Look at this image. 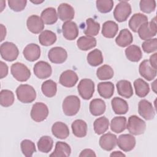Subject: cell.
Segmentation results:
<instances>
[{
  "mask_svg": "<svg viewBox=\"0 0 157 157\" xmlns=\"http://www.w3.org/2000/svg\"><path fill=\"white\" fill-rule=\"evenodd\" d=\"M96 39L93 37L82 36L77 40L78 48L83 51H86L91 49L96 45Z\"/></svg>",
  "mask_w": 157,
  "mask_h": 157,
  "instance_id": "obj_32",
  "label": "cell"
},
{
  "mask_svg": "<svg viewBox=\"0 0 157 157\" xmlns=\"http://www.w3.org/2000/svg\"><path fill=\"white\" fill-rule=\"evenodd\" d=\"M40 18L45 25H51L57 21L58 14L55 8L48 7L42 12Z\"/></svg>",
  "mask_w": 157,
  "mask_h": 157,
  "instance_id": "obj_26",
  "label": "cell"
},
{
  "mask_svg": "<svg viewBox=\"0 0 157 157\" xmlns=\"http://www.w3.org/2000/svg\"><path fill=\"white\" fill-rule=\"evenodd\" d=\"M96 155L95 154L94 151L92 150L91 149L89 148H86L83 150L80 154L79 155L80 157H83V156H96Z\"/></svg>",
  "mask_w": 157,
  "mask_h": 157,
  "instance_id": "obj_50",
  "label": "cell"
},
{
  "mask_svg": "<svg viewBox=\"0 0 157 157\" xmlns=\"http://www.w3.org/2000/svg\"><path fill=\"white\" fill-rule=\"evenodd\" d=\"M33 71L35 75L40 79L48 78L52 72L50 64L44 61H39L36 63L34 66Z\"/></svg>",
  "mask_w": 157,
  "mask_h": 157,
  "instance_id": "obj_12",
  "label": "cell"
},
{
  "mask_svg": "<svg viewBox=\"0 0 157 157\" xmlns=\"http://www.w3.org/2000/svg\"><path fill=\"white\" fill-rule=\"evenodd\" d=\"M100 29V25L95 21L93 18H89L86 20V28L84 33L86 36L93 37L97 36Z\"/></svg>",
  "mask_w": 157,
  "mask_h": 157,
  "instance_id": "obj_38",
  "label": "cell"
},
{
  "mask_svg": "<svg viewBox=\"0 0 157 157\" xmlns=\"http://www.w3.org/2000/svg\"><path fill=\"white\" fill-rule=\"evenodd\" d=\"M42 93L48 98H52L55 96L57 91L56 82L52 80H47L42 83L41 86Z\"/></svg>",
  "mask_w": 157,
  "mask_h": 157,
  "instance_id": "obj_39",
  "label": "cell"
},
{
  "mask_svg": "<svg viewBox=\"0 0 157 157\" xmlns=\"http://www.w3.org/2000/svg\"><path fill=\"white\" fill-rule=\"evenodd\" d=\"M8 74V66L3 61H0V78L6 77Z\"/></svg>",
  "mask_w": 157,
  "mask_h": 157,
  "instance_id": "obj_49",
  "label": "cell"
},
{
  "mask_svg": "<svg viewBox=\"0 0 157 157\" xmlns=\"http://www.w3.org/2000/svg\"><path fill=\"white\" fill-rule=\"evenodd\" d=\"M111 105L115 113L118 115L125 114L129 109L127 102L124 99L118 97H115L112 99Z\"/></svg>",
  "mask_w": 157,
  "mask_h": 157,
  "instance_id": "obj_23",
  "label": "cell"
},
{
  "mask_svg": "<svg viewBox=\"0 0 157 157\" xmlns=\"http://www.w3.org/2000/svg\"><path fill=\"white\" fill-rule=\"evenodd\" d=\"M118 31V25L113 21H107L102 25V34L106 38H113Z\"/></svg>",
  "mask_w": 157,
  "mask_h": 157,
  "instance_id": "obj_28",
  "label": "cell"
},
{
  "mask_svg": "<svg viewBox=\"0 0 157 157\" xmlns=\"http://www.w3.org/2000/svg\"><path fill=\"white\" fill-rule=\"evenodd\" d=\"M78 77L77 74L72 70H66L62 72L59 77V83L67 88H71L75 85Z\"/></svg>",
  "mask_w": 157,
  "mask_h": 157,
  "instance_id": "obj_15",
  "label": "cell"
},
{
  "mask_svg": "<svg viewBox=\"0 0 157 157\" xmlns=\"http://www.w3.org/2000/svg\"><path fill=\"white\" fill-rule=\"evenodd\" d=\"M117 144L121 150L128 152L134 149L136 145V139L132 134H121L118 137Z\"/></svg>",
  "mask_w": 157,
  "mask_h": 157,
  "instance_id": "obj_13",
  "label": "cell"
},
{
  "mask_svg": "<svg viewBox=\"0 0 157 157\" xmlns=\"http://www.w3.org/2000/svg\"><path fill=\"white\" fill-rule=\"evenodd\" d=\"M1 41H2L6 36V28L2 24H1Z\"/></svg>",
  "mask_w": 157,
  "mask_h": 157,
  "instance_id": "obj_52",
  "label": "cell"
},
{
  "mask_svg": "<svg viewBox=\"0 0 157 157\" xmlns=\"http://www.w3.org/2000/svg\"><path fill=\"white\" fill-rule=\"evenodd\" d=\"M143 50L147 53H151L156 51L157 49V39H149L144 42L142 44Z\"/></svg>",
  "mask_w": 157,
  "mask_h": 157,
  "instance_id": "obj_47",
  "label": "cell"
},
{
  "mask_svg": "<svg viewBox=\"0 0 157 157\" xmlns=\"http://www.w3.org/2000/svg\"><path fill=\"white\" fill-rule=\"evenodd\" d=\"M80 100L75 95H70L64 99L62 104L63 111L67 116H74L80 110Z\"/></svg>",
  "mask_w": 157,
  "mask_h": 157,
  "instance_id": "obj_2",
  "label": "cell"
},
{
  "mask_svg": "<svg viewBox=\"0 0 157 157\" xmlns=\"http://www.w3.org/2000/svg\"><path fill=\"white\" fill-rule=\"evenodd\" d=\"M56 40V34L50 30H44L39 36V43L44 46L52 45Z\"/></svg>",
  "mask_w": 157,
  "mask_h": 157,
  "instance_id": "obj_35",
  "label": "cell"
},
{
  "mask_svg": "<svg viewBox=\"0 0 157 157\" xmlns=\"http://www.w3.org/2000/svg\"><path fill=\"white\" fill-rule=\"evenodd\" d=\"M138 112L142 118L147 120L153 119L155 115V111L152 104L146 99H142L139 101Z\"/></svg>",
  "mask_w": 157,
  "mask_h": 157,
  "instance_id": "obj_10",
  "label": "cell"
},
{
  "mask_svg": "<svg viewBox=\"0 0 157 157\" xmlns=\"http://www.w3.org/2000/svg\"><path fill=\"white\" fill-rule=\"evenodd\" d=\"M44 1H31V2H32V3H33V4H41V3H42L43 2H44Z\"/></svg>",
  "mask_w": 157,
  "mask_h": 157,
  "instance_id": "obj_56",
  "label": "cell"
},
{
  "mask_svg": "<svg viewBox=\"0 0 157 157\" xmlns=\"http://www.w3.org/2000/svg\"><path fill=\"white\" fill-rule=\"evenodd\" d=\"M26 25L28 30L34 34L42 33L44 29V23L40 17L36 15H32L28 18Z\"/></svg>",
  "mask_w": 157,
  "mask_h": 157,
  "instance_id": "obj_17",
  "label": "cell"
},
{
  "mask_svg": "<svg viewBox=\"0 0 157 157\" xmlns=\"http://www.w3.org/2000/svg\"><path fill=\"white\" fill-rule=\"evenodd\" d=\"M157 28L156 17H155L150 22H146L141 25L137 30L140 38L142 40H147L151 39L156 34Z\"/></svg>",
  "mask_w": 157,
  "mask_h": 157,
  "instance_id": "obj_7",
  "label": "cell"
},
{
  "mask_svg": "<svg viewBox=\"0 0 157 157\" xmlns=\"http://www.w3.org/2000/svg\"><path fill=\"white\" fill-rule=\"evenodd\" d=\"M0 53L1 57L6 61H13L17 58L19 51L16 45L13 43L5 42L1 45Z\"/></svg>",
  "mask_w": 157,
  "mask_h": 157,
  "instance_id": "obj_5",
  "label": "cell"
},
{
  "mask_svg": "<svg viewBox=\"0 0 157 157\" xmlns=\"http://www.w3.org/2000/svg\"><path fill=\"white\" fill-rule=\"evenodd\" d=\"M96 7L101 13L110 12L113 7V1L112 0H98L96 2Z\"/></svg>",
  "mask_w": 157,
  "mask_h": 157,
  "instance_id": "obj_45",
  "label": "cell"
},
{
  "mask_svg": "<svg viewBox=\"0 0 157 157\" xmlns=\"http://www.w3.org/2000/svg\"><path fill=\"white\" fill-rule=\"evenodd\" d=\"M133 41V36L132 33L128 29L125 28L120 31L119 34L115 39L116 44L121 47H126Z\"/></svg>",
  "mask_w": 157,
  "mask_h": 157,
  "instance_id": "obj_24",
  "label": "cell"
},
{
  "mask_svg": "<svg viewBox=\"0 0 157 157\" xmlns=\"http://www.w3.org/2000/svg\"><path fill=\"white\" fill-rule=\"evenodd\" d=\"M109 126V121L105 117H101L95 120L93 123L94 131L98 134H104L108 129Z\"/></svg>",
  "mask_w": 157,
  "mask_h": 157,
  "instance_id": "obj_40",
  "label": "cell"
},
{
  "mask_svg": "<svg viewBox=\"0 0 157 157\" xmlns=\"http://www.w3.org/2000/svg\"><path fill=\"white\" fill-rule=\"evenodd\" d=\"M48 115V109L43 102H36L31 110V117L36 122H41L45 120Z\"/></svg>",
  "mask_w": 157,
  "mask_h": 157,
  "instance_id": "obj_9",
  "label": "cell"
},
{
  "mask_svg": "<svg viewBox=\"0 0 157 157\" xmlns=\"http://www.w3.org/2000/svg\"><path fill=\"white\" fill-rule=\"evenodd\" d=\"M57 14L62 21H71L74 18L75 10L71 5L67 3H61L58 7Z\"/></svg>",
  "mask_w": 157,
  "mask_h": 157,
  "instance_id": "obj_19",
  "label": "cell"
},
{
  "mask_svg": "<svg viewBox=\"0 0 157 157\" xmlns=\"http://www.w3.org/2000/svg\"><path fill=\"white\" fill-rule=\"evenodd\" d=\"M86 59L88 64L94 67L101 64L104 61L102 53L99 49H94L88 53Z\"/></svg>",
  "mask_w": 157,
  "mask_h": 157,
  "instance_id": "obj_37",
  "label": "cell"
},
{
  "mask_svg": "<svg viewBox=\"0 0 157 157\" xmlns=\"http://www.w3.org/2000/svg\"><path fill=\"white\" fill-rule=\"evenodd\" d=\"M0 4H1V12L4 10V8L6 7V1H1Z\"/></svg>",
  "mask_w": 157,
  "mask_h": 157,
  "instance_id": "obj_54",
  "label": "cell"
},
{
  "mask_svg": "<svg viewBox=\"0 0 157 157\" xmlns=\"http://www.w3.org/2000/svg\"><path fill=\"white\" fill-rule=\"evenodd\" d=\"M126 128V118L124 117H115L110 122V129L115 133H120Z\"/></svg>",
  "mask_w": 157,
  "mask_h": 157,
  "instance_id": "obj_36",
  "label": "cell"
},
{
  "mask_svg": "<svg viewBox=\"0 0 157 157\" xmlns=\"http://www.w3.org/2000/svg\"><path fill=\"white\" fill-rule=\"evenodd\" d=\"M105 102L101 99H94L90 103V112L94 116H99L105 110Z\"/></svg>",
  "mask_w": 157,
  "mask_h": 157,
  "instance_id": "obj_30",
  "label": "cell"
},
{
  "mask_svg": "<svg viewBox=\"0 0 157 157\" xmlns=\"http://www.w3.org/2000/svg\"><path fill=\"white\" fill-rule=\"evenodd\" d=\"M118 93L125 98H130L133 95V90L131 83L126 80H121L117 83Z\"/></svg>",
  "mask_w": 157,
  "mask_h": 157,
  "instance_id": "obj_22",
  "label": "cell"
},
{
  "mask_svg": "<svg viewBox=\"0 0 157 157\" xmlns=\"http://www.w3.org/2000/svg\"><path fill=\"white\" fill-rule=\"evenodd\" d=\"M134 86L136 95L140 98L145 97L150 92L149 85L142 78L135 80Z\"/></svg>",
  "mask_w": 157,
  "mask_h": 157,
  "instance_id": "obj_33",
  "label": "cell"
},
{
  "mask_svg": "<svg viewBox=\"0 0 157 157\" xmlns=\"http://www.w3.org/2000/svg\"><path fill=\"white\" fill-rule=\"evenodd\" d=\"M98 91L103 98L109 99L113 94L114 85L110 82H100L98 85Z\"/></svg>",
  "mask_w": 157,
  "mask_h": 157,
  "instance_id": "obj_27",
  "label": "cell"
},
{
  "mask_svg": "<svg viewBox=\"0 0 157 157\" xmlns=\"http://www.w3.org/2000/svg\"><path fill=\"white\" fill-rule=\"evenodd\" d=\"M48 57L52 63L61 64L66 60L67 53L64 48L61 47H55L49 50Z\"/></svg>",
  "mask_w": 157,
  "mask_h": 157,
  "instance_id": "obj_11",
  "label": "cell"
},
{
  "mask_svg": "<svg viewBox=\"0 0 157 157\" xmlns=\"http://www.w3.org/2000/svg\"><path fill=\"white\" fill-rule=\"evenodd\" d=\"M23 54L26 60L31 62L36 61L40 56V47L36 44H29L23 49Z\"/></svg>",
  "mask_w": 157,
  "mask_h": 157,
  "instance_id": "obj_18",
  "label": "cell"
},
{
  "mask_svg": "<svg viewBox=\"0 0 157 157\" xmlns=\"http://www.w3.org/2000/svg\"><path fill=\"white\" fill-rule=\"evenodd\" d=\"M126 155L123 153L122 152L120 151H113L110 155V156L112 157V156H125Z\"/></svg>",
  "mask_w": 157,
  "mask_h": 157,
  "instance_id": "obj_53",
  "label": "cell"
},
{
  "mask_svg": "<svg viewBox=\"0 0 157 157\" xmlns=\"http://www.w3.org/2000/svg\"><path fill=\"white\" fill-rule=\"evenodd\" d=\"M148 22V17L141 13H134L130 18L128 25L129 28L134 33L137 32L139 27L144 23Z\"/></svg>",
  "mask_w": 157,
  "mask_h": 157,
  "instance_id": "obj_25",
  "label": "cell"
},
{
  "mask_svg": "<svg viewBox=\"0 0 157 157\" xmlns=\"http://www.w3.org/2000/svg\"><path fill=\"white\" fill-rule=\"evenodd\" d=\"M117 142V136L110 132L103 134L99 139V145L102 149L105 151H110L113 150Z\"/></svg>",
  "mask_w": 157,
  "mask_h": 157,
  "instance_id": "obj_20",
  "label": "cell"
},
{
  "mask_svg": "<svg viewBox=\"0 0 157 157\" xmlns=\"http://www.w3.org/2000/svg\"><path fill=\"white\" fill-rule=\"evenodd\" d=\"M53 140L51 137L48 136H42L37 142L38 150L42 153H48L52 149Z\"/></svg>",
  "mask_w": 157,
  "mask_h": 157,
  "instance_id": "obj_41",
  "label": "cell"
},
{
  "mask_svg": "<svg viewBox=\"0 0 157 157\" xmlns=\"http://www.w3.org/2000/svg\"><path fill=\"white\" fill-rule=\"evenodd\" d=\"M125 55L128 59L132 62H138L142 57V53L139 47L131 45L125 49Z\"/></svg>",
  "mask_w": 157,
  "mask_h": 157,
  "instance_id": "obj_34",
  "label": "cell"
},
{
  "mask_svg": "<svg viewBox=\"0 0 157 157\" xmlns=\"http://www.w3.org/2000/svg\"><path fill=\"white\" fill-rule=\"evenodd\" d=\"M10 71L12 76L19 82H26L31 77L30 70L26 65L19 62L11 66Z\"/></svg>",
  "mask_w": 157,
  "mask_h": 157,
  "instance_id": "obj_4",
  "label": "cell"
},
{
  "mask_svg": "<svg viewBox=\"0 0 157 157\" xmlns=\"http://www.w3.org/2000/svg\"><path fill=\"white\" fill-rule=\"evenodd\" d=\"M156 55H157V53H155L154 54H153L152 55L150 56V59L148 60L150 65L155 69H156V65H157V64H156Z\"/></svg>",
  "mask_w": 157,
  "mask_h": 157,
  "instance_id": "obj_51",
  "label": "cell"
},
{
  "mask_svg": "<svg viewBox=\"0 0 157 157\" xmlns=\"http://www.w3.org/2000/svg\"><path fill=\"white\" fill-rule=\"evenodd\" d=\"M14 102V94L9 90H2L0 93V104L2 106L8 107Z\"/></svg>",
  "mask_w": 157,
  "mask_h": 157,
  "instance_id": "obj_42",
  "label": "cell"
},
{
  "mask_svg": "<svg viewBox=\"0 0 157 157\" xmlns=\"http://www.w3.org/2000/svg\"><path fill=\"white\" fill-rule=\"evenodd\" d=\"M114 72L113 69L109 65L104 64L99 67L96 71V75L99 80H105L113 77Z\"/></svg>",
  "mask_w": 157,
  "mask_h": 157,
  "instance_id": "obj_43",
  "label": "cell"
},
{
  "mask_svg": "<svg viewBox=\"0 0 157 157\" xmlns=\"http://www.w3.org/2000/svg\"><path fill=\"white\" fill-rule=\"evenodd\" d=\"M53 135L59 139H65L69 135V129L67 124L61 122H55L52 127Z\"/></svg>",
  "mask_w": 157,
  "mask_h": 157,
  "instance_id": "obj_21",
  "label": "cell"
},
{
  "mask_svg": "<svg viewBox=\"0 0 157 157\" xmlns=\"http://www.w3.org/2000/svg\"><path fill=\"white\" fill-rule=\"evenodd\" d=\"M126 128L131 134L138 136L142 134L146 129L145 122L136 115H131L128 118Z\"/></svg>",
  "mask_w": 157,
  "mask_h": 157,
  "instance_id": "obj_3",
  "label": "cell"
},
{
  "mask_svg": "<svg viewBox=\"0 0 157 157\" xmlns=\"http://www.w3.org/2000/svg\"><path fill=\"white\" fill-rule=\"evenodd\" d=\"M139 6L142 12L146 13H150L155 10L156 1L154 0H141Z\"/></svg>",
  "mask_w": 157,
  "mask_h": 157,
  "instance_id": "obj_46",
  "label": "cell"
},
{
  "mask_svg": "<svg viewBox=\"0 0 157 157\" xmlns=\"http://www.w3.org/2000/svg\"><path fill=\"white\" fill-rule=\"evenodd\" d=\"M16 94L18 101L25 104L31 103L36 98L34 88L28 84L20 85L16 90Z\"/></svg>",
  "mask_w": 157,
  "mask_h": 157,
  "instance_id": "obj_1",
  "label": "cell"
},
{
  "mask_svg": "<svg viewBox=\"0 0 157 157\" xmlns=\"http://www.w3.org/2000/svg\"><path fill=\"white\" fill-rule=\"evenodd\" d=\"M131 13V6L126 1H121L116 6L113 11V17L118 22L125 21Z\"/></svg>",
  "mask_w": 157,
  "mask_h": 157,
  "instance_id": "obj_6",
  "label": "cell"
},
{
  "mask_svg": "<svg viewBox=\"0 0 157 157\" xmlns=\"http://www.w3.org/2000/svg\"><path fill=\"white\" fill-rule=\"evenodd\" d=\"M140 75L148 81L153 80L156 76V69L153 68L148 59L142 61L139 67Z\"/></svg>",
  "mask_w": 157,
  "mask_h": 157,
  "instance_id": "obj_16",
  "label": "cell"
},
{
  "mask_svg": "<svg viewBox=\"0 0 157 157\" xmlns=\"http://www.w3.org/2000/svg\"><path fill=\"white\" fill-rule=\"evenodd\" d=\"M73 134L77 137H83L87 133V124L83 120H76L71 124Z\"/></svg>",
  "mask_w": 157,
  "mask_h": 157,
  "instance_id": "obj_29",
  "label": "cell"
},
{
  "mask_svg": "<svg viewBox=\"0 0 157 157\" xmlns=\"http://www.w3.org/2000/svg\"><path fill=\"white\" fill-rule=\"evenodd\" d=\"M9 7L15 12H21L26 7V0H9L7 1Z\"/></svg>",
  "mask_w": 157,
  "mask_h": 157,
  "instance_id": "obj_48",
  "label": "cell"
},
{
  "mask_svg": "<svg viewBox=\"0 0 157 157\" xmlns=\"http://www.w3.org/2000/svg\"><path fill=\"white\" fill-rule=\"evenodd\" d=\"M64 37L69 40L75 39L78 35V28L77 24L72 21H65L62 26Z\"/></svg>",
  "mask_w": 157,
  "mask_h": 157,
  "instance_id": "obj_14",
  "label": "cell"
},
{
  "mask_svg": "<svg viewBox=\"0 0 157 157\" xmlns=\"http://www.w3.org/2000/svg\"><path fill=\"white\" fill-rule=\"evenodd\" d=\"M20 147L23 154L26 157L32 156L33 153L36 151L34 143L28 139H25L21 141Z\"/></svg>",
  "mask_w": 157,
  "mask_h": 157,
  "instance_id": "obj_44",
  "label": "cell"
},
{
  "mask_svg": "<svg viewBox=\"0 0 157 157\" xmlns=\"http://www.w3.org/2000/svg\"><path fill=\"white\" fill-rule=\"evenodd\" d=\"M77 89L80 96L85 100H88L92 98L94 92V83L89 78L82 79L78 86Z\"/></svg>",
  "mask_w": 157,
  "mask_h": 157,
  "instance_id": "obj_8",
  "label": "cell"
},
{
  "mask_svg": "<svg viewBox=\"0 0 157 157\" xmlns=\"http://www.w3.org/2000/svg\"><path fill=\"white\" fill-rule=\"evenodd\" d=\"M71 153V148L70 146L66 142H57L55 145L54 151L50 154V156L53 157H63L69 156Z\"/></svg>",
  "mask_w": 157,
  "mask_h": 157,
  "instance_id": "obj_31",
  "label": "cell"
},
{
  "mask_svg": "<svg viewBox=\"0 0 157 157\" xmlns=\"http://www.w3.org/2000/svg\"><path fill=\"white\" fill-rule=\"evenodd\" d=\"M151 88L153 90V91L155 93H156V80H155L152 83H151Z\"/></svg>",
  "mask_w": 157,
  "mask_h": 157,
  "instance_id": "obj_55",
  "label": "cell"
}]
</instances>
